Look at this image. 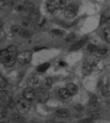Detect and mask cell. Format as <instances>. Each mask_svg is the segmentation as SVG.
<instances>
[{"instance_id":"1","label":"cell","mask_w":110,"mask_h":123,"mask_svg":"<svg viewBox=\"0 0 110 123\" xmlns=\"http://www.w3.org/2000/svg\"><path fill=\"white\" fill-rule=\"evenodd\" d=\"M7 50H8V53L9 54H8L7 60L4 62V65L7 66V67H11L17 61V55H18L17 54V48H16L15 46L12 45V46H10L7 48Z\"/></svg>"},{"instance_id":"2","label":"cell","mask_w":110,"mask_h":123,"mask_svg":"<svg viewBox=\"0 0 110 123\" xmlns=\"http://www.w3.org/2000/svg\"><path fill=\"white\" fill-rule=\"evenodd\" d=\"M15 108L19 114H27L31 108L30 101L23 97V98H19L15 102Z\"/></svg>"},{"instance_id":"3","label":"cell","mask_w":110,"mask_h":123,"mask_svg":"<svg viewBox=\"0 0 110 123\" xmlns=\"http://www.w3.org/2000/svg\"><path fill=\"white\" fill-rule=\"evenodd\" d=\"M36 98L39 102L41 103H46L48 98H49V94L47 89L44 88L43 86L42 87H38L36 89Z\"/></svg>"},{"instance_id":"4","label":"cell","mask_w":110,"mask_h":123,"mask_svg":"<svg viewBox=\"0 0 110 123\" xmlns=\"http://www.w3.org/2000/svg\"><path fill=\"white\" fill-rule=\"evenodd\" d=\"M32 53L29 50H25L17 55V62L20 64H27L32 61Z\"/></svg>"},{"instance_id":"5","label":"cell","mask_w":110,"mask_h":123,"mask_svg":"<svg viewBox=\"0 0 110 123\" xmlns=\"http://www.w3.org/2000/svg\"><path fill=\"white\" fill-rule=\"evenodd\" d=\"M13 96L12 94L7 91V90H1V102H2V105L8 107L9 104L11 102H13Z\"/></svg>"},{"instance_id":"6","label":"cell","mask_w":110,"mask_h":123,"mask_svg":"<svg viewBox=\"0 0 110 123\" xmlns=\"http://www.w3.org/2000/svg\"><path fill=\"white\" fill-rule=\"evenodd\" d=\"M77 12H78V6H76V5L70 4V5H67L65 8V15L67 18L75 17Z\"/></svg>"},{"instance_id":"7","label":"cell","mask_w":110,"mask_h":123,"mask_svg":"<svg viewBox=\"0 0 110 123\" xmlns=\"http://www.w3.org/2000/svg\"><path fill=\"white\" fill-rule=\"evenodd\" d=\"M23 97L29 101H32L36 98V90H34V88L29 86L23 91Z\"/></svg>"},{"instance_id":"8","label":"cell","mask_w":110,"mask_h":123,"mask_svg":"<svg viewBox=\"0 0 110 123\" xmlns=\"http://www.w3.org/2000/svg\"><path fill=\"white\" fill-rule=\"evenodd\" d=\"M47 8L49 12H53L56 10L61 9V0H48L47 3Z\"/></svg>"},{"instance_id":"9","label":"cell","mask_w":110,"mask_h":123,"mask_svg":"<svg viewBox=\"0 0 110 123\" xmlns=\"http://www.w3.org/2000/svg\"><path fill=\"white\" fill-rule=\"evenodd\" d=\"M33 11H34V5L30 1H26L24 3V10H23L24 15H23V18H30V15L32 14Z\"/></svg>"},{"instance_id":"10","label":"cell","mask_w":110,"mask_h":123,"mask_svg":"<svg viewBox=\"0 0 110 123\" xmlns=\"http://www.w3.org/2000/svg\"><path fill=\"white\" fill-rule=\"evenodd\" d=\"M44 80H42V78L40 77L39 75H35L32 77L29 80H28V85L30 87H32V88H35V87H39L40 84H42Z\"/></svg>"},{"instance_id":"11","label":"cell","mask_w":110,"mask_h":123,"mask_svg":"<svg viewBox=\"0 0 110 123\" xmlns=\"http://www.w3.org/2000/svg\"><path fill=\"white\" fill-rule=\"evenodd\" d=\"M99 62H100V58L95 54H90L85 58V63H87L93 67L99 63Z\"/></svg>"},{"instance_id":"12","label":"cell","mask_w":110,"mask_h":123,"mask_svg":"<svg viewBox=\"0 0 110 123\" xmlns=\"http://www.w3.org/2000/svg\"><path fill=\"white\" fill-rule=\"evenodd\" d=\"M88 109L91 112H97L100 109V103L96 97H93L92 98H90V100L88 102Z\"/></svg>"},{"instance_id":"13","label":"cell","mask_w":110,"mask_h":123,"mask_svg":"<svg viewBox=\"0 0 110 123\" xmlns=\"http://www.w3.org/2000/svg\"><path fill=\"white\" fill-rule=\"evenodd\" d=\"M55 115L58 117H61V118H65V117H68L70 116V112L67 110V109H59L55 112Z\"/></svg>"},{"instance_id":"14","label":"cell","mask_w":110,"mask_h":123,"mask_svg":"<svg viewBox=\"0 0 110 123\" xmlns=\"http://www.w3.org/2000/svg\"><path fill=\"white\" fill-rule=\"evenodd\" d=\"M59 96H60V98H63V99H68L70 97H71V94L69 93V91L66 89V87L65 88H61L60 90H59Z\"/></svg>"},{"instance_id":"15","label":"cell","mask_w":110,"mask_h":123,"mask_svg":"<svg viewBox=\"0 0 110 123\" xmlns=\"http://www.w3.org/2000/svg\"><path fill=\"white\" fill-rule=\"evenodd\" d=\"M40 18H41V16H40V13H39V11L34 9V11L32 12V14L30 15V19H31V21H32V22H35V23H37V22H38V20H39Z\"/></svg>"},{"instance_id":"16","label":"cell","mask_w":110,"mask_h":123,"mask_svg":"<svg viewBox=\"0 0 110 123\" xmlns=\"http://www.w3.org/2000/svg\"><path fill=\"white\" fill-rule=\"evenodd\" d=\"M66 89L69 91V93L71 94V96H74V95H76L78 93V87L74 83H68L66 85Z\"/></svg>"},{"instance_id":"17","label":"cell","mask_w":110,"mask_h":123,"mask_svg":"<svg viewBox=\"0 0 110 123\" xmlns=\"http://www.w3.org/2000/svg\"><path fill=\"white\" fill-rule=\"evenodd\" d=\"M85 42H86V38H84V39H83V40H80V41H78L77 43H75L73 46H71L70 50L72 51V50H77V49H80L81 47H83V46L85 44Z\"/></svg>"},{"instance_id":"18","label":"cell","mask_w":110,"mask_h":123,"mask_svg":"<svg viewBox=\"0 0 110 123\" xmlns=\"http://www.w3.org/2000/svg\"><path fill=\"white\" fill-rule=\"evenodd\" d=\"M50 66V63L49 62H44L42 64H40L38 67H37V71L39 73H44L47 70V68H49Z\"/></svg>"},{"instance_id":"19","label":"cell","mask_w":110,"mask_h":123,"mask_svg":"<svg viewBox=\"0 0 110 123\" xmlns=\"http://www.w3.org/2000/svg\"><path fill=\"white\" fill-rule=\"evenodd\" d=\"M102 95L105 98H109L110 97V85L109 84H104L102 87Z\"/></svg>"},{"instance_id":"20","label":"cell","mask_w":110,"mask_h":123,"mask_svg":"<svg viewBox=\"0 0 110 123\" xmlns=\"http://www.w3.org/2000/svg\"><path fill=\"white\" fill-rule=\"evenodd\" d=\"M42 86L44 87V88H46V89H49V88H51V86H52V80L50 79V78H46V79H44V80H43V82H42Z\"/></svg>"},{"instance_id":"21","label":"cell","mask_w":110,"mask_h":123,"mask_svg":"<svg viewBox=\"0 0 110 123\" xmlns=\"http://www.w3.org/2000/svg\"><path fill=\"white\" fill-rule=\"evenodd\" d=\"M8 50L7 49H3V50H1V52H0V60H1V62L2 63H4L6 60H7V58H8Z\"/></svg>"},{"instance_id":"22","label":"cell","mask_w":110,"mask_h":123,"mask_svg":"<svg viewBox=\"0 0 110 123\" xmlns=\"http://www.w3.org/2000/svg\"><path fill=\"white\" fill-rule=\"evenodd\" d=\"M21 28H20V26H18V25H14V26H13L12 27V29H11V32H12V34L13 35H20V31H21Z\"/></svg>"},{"instance_id":"23","label":"cell","mask_w":110,"mask_h":123,"mask_svg":"<svg viewBox=\"0 0 110 123\" xmlns=\"http://www.w3.org/2000/svg\"><path fill=\"white\" fill-rule=\"evenodd\" d=\"M20 35H21V37H23V38H25V39H29L32 34H31V32L28 31V30L22 29L21 31H20Z\"/></svg>"},{"instance_id":"24","label":"cell","mask_w":110,"mask_h":123,"mask_svg":"<svg viewBox=\"0 0 110 123\" xmlns=\"http://www.w3.org/2000/svg\"><path fill=\"white\" fill-rule=\"evenodd\" d=\"M104 40L110 44V28H106L104 31Z\"/></svg>"},{"instance_id":"25","label":"cell","mask_w":110,"mask_h":123,"mask_svg":"<svg viewBox=\"0 0 110 123\" xmlns=\"http://www.w3.org/2000/svg\"><path fill=\"white\" fill-rule=\"evenodd\" d=\"M7 112H8L7 107L4 106V105H2L1 108H0V118H1V119H3L4 117H6V116H7Z\"/></svg>"},{"instance_id":"26","label":"cell","mask_w":110,"mask_h":123,"mask_svg":"<svg viewBox=\"0 0 110 123\" xmlns=\"http://www.w3.org/2000/svg\"><path fill=\"white\" fill-rule=\"evenodd\" d=\"M87 50H88L90 53H95V52H97L98 47H97V46L93 45V44H89L88 46H87Z\"/></svg>"},{"instance_id":"27","label":"cell","mask_w":110,"mask_h":123,"mask_svg":"<svg viewBox=\"0 0 110 123\" xmlns=\"http://www.w3.org/2000/svg\"><path fill=\"white\" fill-rule=\"evenodd\" d=\"M7 84H8L7 83V80L3 77H0V88H1V90H3L4 88H6Z\"/></svg>"},{"instance_id":"28","label":"cell","mask_w":110,"mask_h":123,"mask_svg":"<svg viewBox=\"0 0 110 123\" xmlns=\"http://www.w3.org/2000/svg\"><path fill=\"white\" fill-rule=\"evenodd\" d=\"M97 53H99L100 55H105V54L107 53V48H104V47H103V48H98Z\"/></svg>"},{"instance_id":"29","label":"cell","mask_w":110,"mask_h":123,"mask_svg":"<svg viewBox=\"0 0 110 123\" xmlns=\"http://www.w3.org/2000/svg\"><path fill=\"white\" fill-rule=\"evenodd\" d=\"M13 121H15V122H21L22 117H21V116H20V115L15 114V115H13Z\"/></svg>"},{"instance_id":"30","label":"cell","mask_w":110,"mask_h":123,"mask_svg":"<svg viewBox=\"0 0 110 123\" xmlns=\"http://www.w3.org/2000/svg\"><path fill=\"white\" fill-rule=\"evenodd\" d=\"M75 37H76V35L74 34V33H71V34H69L67 37H66V42H72V41H74V39H75Z\"/></svg>"},{"instance_id":"31","label":"cell","mask_w":110,"mask_h":123,"mask_svg":"<svg viewBox=\"0 0 110 123\" xmlns=\"http://www.w3.org/2000/svg\"><path fill=\"white\" fill-rule=\"evenodd\" d=\"M52 34L56 35V36H62L63 35V31H60V30H52Z\"/></svg>"},{"instance_id":"32","label":"cell","mask_w":110,"mask_h":123,"mask_svg":"<svg viewBox=\"0 0 110 123\" xmlns=\"http://www.w3.org/2000/svg\"><path fill=\"white\" fill-rule=\"evenodd\" d=\"M24 10V4H19L15 6V11L16 12H23Z\"/></svg>"},{"instance_id":"33","label":"cell","mask_w":110,"mask_h":123,"mask_svg":"<svg viewBox=\"0 0 110 123\" xmlns=\"http://www.w3.org/2000/svg\"><path fill=\"white\" fill-rule=\"evenodd\" d=\"M74 108H75V110L78 111V112H82V111H84V107L82 104H76V105L74 106Z\"/></svg>"},{"instance_id":"34","label":"cell","mask_w":110,"mask_h":123,"mask_svg":"<svg viewBox=\"0 0 110 123\" xmlns=\"http://www.w3.org/2000/svg\"><path fill=\"white\" fill-rule=\"evenodd\" d=\"M45 22H46V19H44V18H40L39 20H38V22H37V24L40 26V27H42L44 24H45Z\"/></svg>"},{"instance_id":"35","label":"cell","mask_w":110,"mask_h":123,"mask_svg":"<svg viewBox=\"0 0 110 123\" xmlns=\"http://www.w3.org/2000/svg\"><path fill=\"white\" fill-rule=\"evenodd\" d=\"M106 20H107V19H106L105 15H104V14H103V15L101 16V21H100V24H101V25H103V24H104V23Z\"/></svg>"},{"instance_id":"36","label":"cell","mask_w":110,"mask_h":123,"mask_svg":"<svg viewBox=\"0 0 110 123\" xmlns=\"http://www.w3.org/2000/svg\"><path fill=\"white\" fill-rule=\"evenodd\" d=\"M91 120H92L91 118H84V119L82 120V122L83 123H90L91 122Z\"/></svg>"},{"instance_id":"37","label":"cell","mask_w":110,"mask_h":123,"mask_svg":"<svg viewBox=\"0 0 110 123\" xmlns=\"http://www.w3.org/2000/svg\"><path fill=\"white\" fill-rule=\"evenodd\" d=\"M59 66H62V67H64V66H66V62H65L64 61L59 62Z\"/></svg>"},{"instance_id":"38","label":"cell","mask_w":110,"mask_h":123,"mask_svg":"<svg viewBox=\"0 0 110 123\" xmlns=\"http://www.w3.org/2000/svg\"><path fill=\"white\" fill-rule=\"evenodd\" d=\"M46 47H44V46H42V47H35L34 48V50L35 51H39V50H41V49H45Z\"/></svg>"},{"instance_id":"39","label":"cell","mask_w":110,"mask_h":123,"mask_svg":"<svg viewBox=\"0 0 110 123\" xmlns=\"http://www.w3.org/2000/svg\"><path fill=\"white\" fill-rule=\"evenodd\" d=\"M0 38H1V41L3 40V38H4V32L2 31V29H1V36H0Z\"/></svg>"},{"instance_id":"40","label":"cell","mask_w":110,"mask_h":123,"mask_svg":"<svg viewBox=\"0 0 110 123\" xmlns=\"http://www.w3.org/2000/svg\"><path fill=\"white\" fill-rule=\"evenodd\" d=\"M107 23H108V24L110 25V17L108 18V19H107Z\"/></svg>"},{"instance_id":"41","label":"cell","mask_w":110,"mask_h":123,"mask_svg":"<svg viewBox=\"0 0 110 123\" xmlns=\"http://www.w3.org/2000/svg\"><path fill=\"white\" fill-rule=\"evenodd\" d=\"M107 102H108V104H110V99L108 100V101H107Z\"/></svg>"}]
</instances>
